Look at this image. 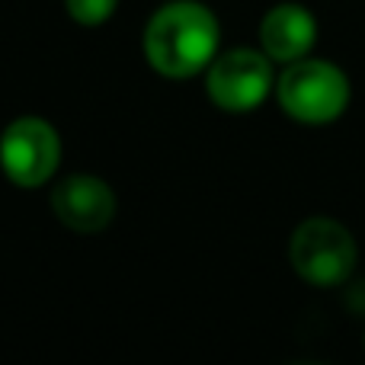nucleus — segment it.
Masks as SVG:
<instances>
[{
	"mask_svg": "<svg viewBox=\"0 0 365 365\" xmlns=\"http://www.w3.org/2000/svg\"><path fill=\"white\" fill-rule=\"evenodd\" d=\"M141 51L160 77L189 81L221 51V23L202 0H167L145 23Z\"/></svg>",
	"mask_w": 365,
	"mask_h": 365,
	"instance_id": "obj_1",
	"label": "nucleus"
},
{
	"mask_svg": "<svg viewBox=\"0 0 365 365\" xmlns=\"http://www.w3.org/2000/svg\"><path fill=\"white\" fill-rule=\"evenodd\" d=\"M349 77L340 64L327 58H298L282 64L276 77V103L289 119L302 125H330L349 106Z\"/></svg>",
	"mask_w": 365,
	"mask_h": 365,
	"instance_id": "obj_2",
	"label": "nucleus"
},
{
	"mask_svg": "<svg viewBox=\"0 0 365 365\" xmlns=\"http://www.w3.org/2000/svg\"><path fill=\"white\" fill-rule=\"evenodd\" d=\"M289 263L298 279L314 289H336L356 272L359 247L346 225L327 215H314L292 231Z\"/></svg>",
	"mask_w": 365,
	"mask_h": 365,
	"instance_id": "obj_3",
	"label": "nucleus"
},
{
	"mask_svg": "<svg viewBox=\"0 0 365 365\" xmlns=\"http://www.w3.org/2000/svg\"><path fill=\"white\" fill-rule=\"evenodd\" d=\"M276 61L263 48L234 45L205 68V93L221 113L247 115L276 93Z\"/></svg>",
	"mask_w": 365,
	"mask_h": 365,
	"instance_id": "obj_4",
	"label": "nucleus"
},
{
	"mask_svg": "<svg viewBox=\"0 0 365 365\" xmlns=\"http://www.w3.org/2000/svg\"><path fill=\"white\" fill-rule=\"evenodd\" d=\"M61 167V135L42 115H19L0 132V170L19 189H38Z\"/></svg>",
	"mask_w": 365,
	"mask_h": 365,
	"instance_id": "obj_5",
	"label": "nucleus"
},
{
	"mask_svg": "<svg viewBox=\"0 0 365 365\" xmlns=\"http://www.w3.org/2000/svg\"><path fill=\"white\" fill-rule=\"evenodd\" d=\"M115 192L103 177L71 173L51 189V212L64 227L77 234H100L115 218Z\"/></svg>",
	"mask_w": 365,
	"mask_h": 365,
	"instance_id": "obj_6",
	"label": "nucleus"
},
{
	"mask_svg": "<svg viewBox=\"0 0 365 365\" xmlns=\"http://www.w3.org/2000/svg\"><path fill=\"white\" fill-rule=\"evenodd\" d=\"M317 42V19L304 4L285 0L266 10L259 19V48L276 64H292L308 58Z\"/></svg>",
	"mask_w": 365,
	"mask_h": 365,
	"instance_id": "obj_7",
	"label": "nucleus"
},
{
	"mask_svg": "<svg viewBox=\"0 0 365 365\" xmlns=\"http://www.w3.org/2000/svg\"><path fill=\"white\" fill-rule=\"evenodd\" d=\"M64 10L81 26H103L119 10V0H64Z\"/></svg>",
	"mask_w": 365,
	"mask_h": 365,
	"instance_id": "obj_8",
	"label": "nucleus"
}]
</instances>
